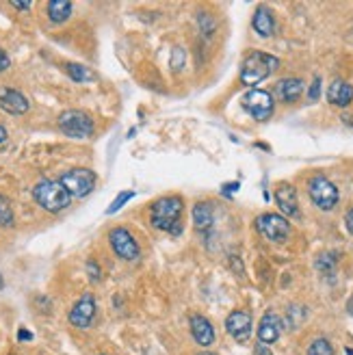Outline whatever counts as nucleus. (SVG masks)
I'll use <instances>...</instances> for the list:
<instances>
[{
    "instance_id": "1",
    "label": "nucleus",
    "mask_w": 353,
    "mask_h": 355,
    "mask_svg": "<svg viewBox=\"0 0 353 355\" xmlns=\"http://www.w3.org/2000/svg\"><path fill=\"white\" fill-rule=\"evenodd\" d=\"M182 200L180 198H163L154 202L152 206V225L156 230H163V232H171V234H180L182 232Z\"/></svg>"
},
{
    "instance_id": "2",
    "label": "nucleus",
    "mask_w": 353,
    "mask_h": 355,
    "mask_svg": "<svg viewBox=\"0 0 353 355\" xmlns=\"http://www.w3.org/2000/svg\"><path fill=\"white\" fill-rule=\"evenodd\" d=\"M277 65H279V61L275 57L267 55V52H252V55L243 61L241 83L247 87H256L264 78H269L277 69Z\"/></svg>"
},
{
    "instance_id": "3",
    "label": "nucleus",
    "mask_w": 353,
    "mask_h": 355,
    "mask_svg": "<svg viewBox=\"0 0 353 355\" xmlns=\"http://www.w3.org/2000/svg\"><path fill=\"white\" fill-rule=\"evenodd\" d=\"M33 198L48 212H59V210L67 208L69 202H72V195L67 193V189L59 180H42V182H37L33 189Z\"/></svg>"
},
{
    "instance_id": "4",
    "label": "nucleus",
    "mask_w": 353,
    "mask_h": 355,
    "mask_svg": "<svg viewBox=\"0 0 353 355\" xmlns=\"http://www.w3.org/2000/svg\"><path fill=\"white\" fill-rule=\"evenodd\" d=\"M96 173L92 169H85V167H78V169H69L61 175V184L67 189V193L72 195V198H85V195H89L96 187Z\"/></svg>"
},
{
    "instance_id": "5",
    "label": "nucleus",
    "mask_w": 353,
    "mask_h": 355,
    "mask_svg": "<svg viewBox=\"0 0 353 355\" xmlns=\"http://www.w3.org/2000/svg\"><path fill=\"white\" fill-rule=\"evenodd\" d=\"M59 128L72 139H87L94 135V121L83 111H65L59 117Z\"/></svg>"
},
{
    "instance_id": "6",
    "label": "nucleus",
    "mask_w": 353,
    "mask_h": 355,
    "mask_svg": "<svg viewBox=\"0 0 353 355\" xmlns=\"http://www.w3.org/2000/svg\"><path fill=\"white\" fill-rule=\"evenodd\" d=\"M308 193L310 200L321 210H332L338 204V189L334 187L325 175H314L308 182Z\"/></svg>"
},
{
    "instance_id": "7",
    "label": "nucleus",
    "mask_w": 353,
    "mask_h": 355,
    "mask_svg": "<svg viewBox=\"0 0 353 355\" xmlns=\"http://www.w3.org/2000/svg\"><path fill=\"white\" fill-rule=\"evenodd\" d=\"M256 227H258V232L271 243H284L291 234V223L282 215H275V212L260 215L256 219Z\"/></svg>"
},
{
    "instance_id": "8",
    "label": "nucleus",
    "mask_w": 353,
    "mask_h": 355,
    "mask_svg": "<svg viewBox=\"0 0 353 355\" xmlns=\"http://www.w3.org/2000/svg\"><path fill=\"white\" fill-rule=\"evenodd\" d=\"M241 104H243V109L258 121L269 119L273 115V109H275L271 94L262 92V89H252V92H247L243 96Z\"/></svg>"
},
{
    "instance_id": "9",
    "label": "nucleus",
    "mask_w": 353,
    "mask_h": 355,
    "mask_svg": "<svg viewBox=\"0 0 353 355\" xmlns=\"http://www.w3.org/2000/svg\"><path fill=\"white\" fill-rule=\"evenodd\" d=\"M109 241H111V247L115 250V254L121 260H137L139 258V245H137L135 236L128 232L126 227H115V230H111Z\"/></svg>"
},
{
    "instance_id": "10",
    "label": "nucleus",
    "mask_w": 353,
    "mask_h": 355,
    "mask_svg": "<svg viewBox=\"0 0 353 355\" xmlns=\"http://www.w3.org/2000/svg\"><path fill=\"white\" fill-rule=\"evenodd\" d=\"M94 316H96V299L94 295H83L74 308L69 310V323H72L74 327H89L94 323Z\"/></svg>"
},
{
    "instance_id": "11",
    "label": "nucleus",
    "mask_w": 353,
    "mask_h": 355,
    "mask_svg": "<svg viewBox=\"0 0 353 355\" xmlns=\"http://www.w3.org/2000/svg\"><path fill=\"white\" fill-rule=\"evenodd\" d=\"M225 329L236 343H247L252 336V314L245 310H234L225 318Z\"/></svg>"
},
{
    "instance_id": "12",
    "label": "nucleus",
    "mask_w": 353,
    "mask_h": 355,
    "mask_svg": "<svg viewBox=\"0 0 353 355\" xmlns=\"http://www.w3.org/2000/svg\"><path fill=\"white\" fill-rule=\"evenodd\" d=\"M0 109L9 115H24L28 111V100L17 89H0Z\"/></svg>"
},
{
    "instance_id": "13",
    "label": "nucleus",
    "mask_w": 353,
    "mask_h": 355,
    "mask_svg": "<svg viewBox=\"0 0 353 355\" xmlns=\"http://www.w3.org/2000/svg\"><path fill=\"white\" fill-rule=\"evenodd\" d=\"M189 323H191V334H193V338H196L198 345L208 347V345L215 343V329H213V325H210V321L206 316L193 314Z\"/></svg>"
},
{
    "instance_id": "14",
    "label": "nucleus",
    "mask_w": 353,
    "mask_h": 355,
    "mask_svg": "<svg viewBox=\"0 0 353 355\" xmlns=\"http://www.w3.org/2000/svg\"><path fill=\"white\" fill-rule=\"evenodd\" d=\"M282 334V321L275 312H267L262 316L260 327H258V340L262 345H273Z\"/></svg>"
},
{
    "instance_id": "15",
    "label": "nucleus",
    "mask_w": 353,
    "mask_h": 355,
    "mask_svg": "<svg viewBox=\"0 0 353 355\" xmlns=\"http://www.w3.org/2000/svg\"><path fill=\"white\" fill-rule=\"evenodd\" d=\"M275 202L279 210L289 217H299V206H297V191L291 184H279L275 189Z\"/></svg>"
},
{
    "instance_id": "16",
    "label": "nucleus",
    "mask_w": 353,
    "mask_h": 355,
    "mask_svg": "<svg viewBox=\"0 0 353 355\" xmlns=\"http://www.w3.org/2000/svg\"><path fill=\"white\" fill-rule=\"evenodd\" d=\"M327 100L336 106H347L353 100V87L345 80H334L327 89Z\"/></svg>"
},
{
    "instance_id": "17",
    "label": "nucleus",
    "mask_w": 353,
    "mask_h": 355,
    "mask_svg": "<svg viewBox=\"0 0 353 355\" xmlns=\"http://www.w3.org/2000/svg\"><path fill=\"white\" fill-rule=\"evenodd\" d=\"M275 94L282 102H295L299 96L304 94V83L299 78H284V80L277 83Z\"/></svg>"
},
{
    "instance_id": "18",
    "label": "nucleus",
    "mask_w": 353,
    "mask_h": 355,
    "mask_svg": "<svg viewBox=\"0 0 353 355\" xmlns=\"http://www.w3.org/2000/svg\"><path fill=\"white\" fill-rule=\"evenodd\" d=\"M254 31L260 35V37H271L275 31V20L267 7H258L254 13Z\"/></svg>"
},
{
    "instance_id": "19",
    "label": "nucleus",
    "mask_w": 353,
    "mask_h": 355,
    "mask_svg": "<svg viewBox=\"0 0 353 355\" xmlns=\"http://www.w3.org/2000/svg\"><path fill=\"white\" fill-rule=\"evenodd\" d=\"M69 15H72V3L69 0H50L48 3V17L52 22L61 24Z\"/></svg>"
},
{
    "instance_id": "20",
    "label": "nucleus",
    "mask_w": 353,
    "mask_h": 355,
    "mask_svg": "<svg viewBox=\"0 0 353 355\" xmlns=\"http://www.w3.org/2000/svg\"><path fill=\"white\" fill-rule=\"evenodd\" d=\"M193 221H196L198 230H208L213 225V206L208 202H200L193 208Z\"/></svg>"
},
{
    "instance_id": "21",
    "label": "nucleus",
    "mask_w": 353,
    "mask_h": 355,
    "mask_svg": "<svg viewBox=\"0 0 353 355\" xmlns=\"http://www.w3.org/2000/svg\"><path fill=\"white\" fill-rule=\"evenodd\" d=\"M65 72L69 74V78H74L76 83H89V80H94V74L89 72V69H87L85 65H78V63H67Z\"/></svg>"
},
{
    "instance_id": "22",
    "label": "nucleus",
    "mask_w": 353,
    "mask_h": 355,
    "mask_svg": "<svg viewBox=\"0 0 353 355\" xmlns=\"http://www.w3.org/2000/svg\"><path fill=\"white\" fill-rule=\"evenodd\" d=\"M306 355H334V349L329 345V340L325 338H316L310 347H308V353Z\"/></svg>"
},
{
    "instance_id": "23",
    "label": "nucleus",
    "mask_w": 353,
    "mask_h": 355,
    "mask_svg": "<svg viewBox=\"0 0 353 355\" xmlns=\"http://www.w3.org/2000/svg\"><path fill=\"white\" fill-rule=\"evenodd\" d=\"M0 225H13V208L5 195H0Z\"/></svg>"
},
{
    "instance_id": "24",
    "label": "nucleus",
    "mask_w": 353,
    "mask_h": 355,
    "mask_svg": "<svg viewBox=\"0 0 353 355\" xmlns=\"http://www.w3.org/2000/svg\"><path fill=\"white\" fill-rule=\"evenodd\" d=\"M135 198V191H121L119 195H117V200L107 208V212H109V215H113V212H117L123 204H126L128 200H132Z\"/></svg>"
},
{
    "instance_id": "25",
    "label": "nucleus",
    "mask_w": 353,
    "mask_h": 355,
    "mask_svg": "<svg viewBox=\"0 0 353 355\" xmlns=\"http://www.w3.org/2000/svg\"><path fill=\"white\" fill-rule=\"evenodd\" d=\"M319 92H321V78H314V83H312V87H310V100H316L319 98Z\"/></svg>"
},
{
    "instance_id": "26",
    "label": "nucleus",
    "mask_w": 353,
    "mask_h": 355,
    "mask_svg": "<svg viewBox=\"0 0 353 355\" xmlns=\"http://www.w3.org/2000/svg\"><path fill=\"white\" fill-rule=\"evenodd\" d=\"M11 65V59H9V55H7V52L3 50V48H0V72H5V69Z\"/></svg>"
},
{
    "instance_id": "27",
    "label": "nucleus",
    "mask_w": 353,
    "mask_h": 355,
    "mask_svg": "<svg viewBox=\"0 0 353 355\" xmlns=\"http://www.w3.org/2000/svg\"><path fill=\"white\" fill-rule=\"evenodd\" d=\"M87 269H89V277H92L94 282H96V279H100V269L96 266V262H94V260L87 262Z\"/></svg>"
},
{
    "instance_id": "28",
    "label": "nucleus",
    "mask_w": 353,
    "mask_h": 355,
    "mask_svg": "<svg viewBox=\"0 0 353 355\" xmlns=\"http://www.w3.org/2000/svg\"><path fill=\"white\" fill-rule=\"evenodd\" d=\"M345 225H347V230H349V232L353 234V208L347 212V215H345Z\"/></svg>"
},
{
    "instance_id": "29",
    "label": "nucleus",
    "mask_w": 353,
    "mask_h": 355,
    "mask_svg": "<svg viewBox=\"0 0 353 355\" xmlns=\"http://www.w3.org/2000/svg\"><path fill=\"white\" fill-rule=\"evenodd\" d=\"M17 340H33V334L28 329H20L17 331Z\"/></svg>"
},
{
    "instance_id": "30",
    "label": "nucleus",
    "mask_w": 353,
    "mask_h": 355,
    "mask_svg": "<svg viewBox=\"0 0 353 355\" xmlns=\"http://www.w3.org/2000/svg\"><path fill=\"white\" fill-rule=\"evenodd\" d=\"M15 9H20V11H28L31 9V3H17V0H13V3H11Z\"/></svg>"
},
{
    "instance_id": "31",
    "label": "nucleus",
    "mask_w": 353,
    "mask_h": 355,
    "mask_svg": "<svg viewBox=\"0 0 353 355\" xmlns=\"http://www.w3.org/2000/svg\"><path fill=\"white\" fill-rule=\"evenodd\" d=\"M256 353H258V355H273V353H271V351L267 349V345H262V343H260V345L256 347Z\"/></svg>"
},
{
    "instance_id": "32",
    "label": "nucleus",
    "mask_w": 353,
    "mask_h": 355,
    "mask_svg": "<svg viewBox=\"0 0 353 355\" xmlns=\"http://www.w3.org/2000/svg\"><path fill=\"white\" fill-rule=\"evenodd\" d=\"M7 139V130H5V126H0V144Z\"/></svg>"
},
{
    "instance_id": "33",
    "label": "nucleus",
    "mask_w": 353,
    "mask_h": 355,
    "mask_svg": "<svg viewBox=\"0 0 353 355\" xmlns=\"http://www.w3.org/2000/svg\"><path fill=\"white\" fill-rule=\"evenodd\" d=\"M347 312H349V314L353 316V297H351V299L347 301Z\"/></svg>"
},
{
    "instance_id": "34",
    "label": "nucleus",
    "mask_w": 353,
    "mask_h": 355,
    "mask_svg": "<svg viewBox=\"0 0 353 355\" xmlns=\"http://www.w3.org/2000/svg\"><path fill=\"white\" fill-rule=\"evenodd\" d=\"M5 286V282H3V275H0V288H3Z\"/></svg>"
},
{
    "instance_id": "35",
    "label": "nucleus",
    "mask_w": 353,
    "mask_h": 355,
    "mask_svg": "<svg viewBox=\"0 0 353 355\" xmlns=\"http://www.w3.org/2000/svg\"><path fill=\"white\" fill-rule=\"evenodd\" d=\"M347 355H353V349H347Z\"/></svg>"
},
{
    "instance_id": "36",
    "label": "nucleus",
    "mask_w": 353,
    "mask_h": 355,
    "mask_svg": "<svg viewBox=\"0 0 353 355\" xmlns=\"http://www.w3.org/2000/svg\"><path fill=\"white\" fill-rule=\"evenodd\" d=\"M204 355H213V353H204Z\"/></svg>"
}]
</instances>
